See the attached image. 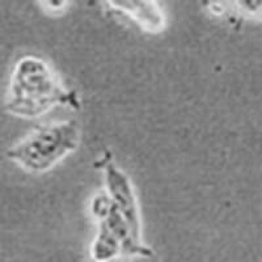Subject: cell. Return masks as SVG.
I'll list each match as a JSON object with an SVG mask.
<instances>
[{"instance_id": "1", "label": "cell", "mask_w": 262, "mask_h": 262, "mask_svg": "<svg viewBox=\"0 0 262 262\" xmlns=\"http://www.w3.org/2000/svg\"><path fill=\"white\" fill-rule=\"evenodd\" d=\"M57 105L78 106V96L58 81L49 64L36 57L21 58L15 64L6 107L23 118H36Z\"/></svg>"}, {"instance_id": "2", "label": "cell", "mask_w": 262, "mask_h": 262, "mask_svg": "<svg viewBox=\"0 0 262 262\" xmlns=\"http://www.w3.org/2000/svg\"><path fill=\"white\" fill-rule=\"evenodd\" d=\"M78 144V123L64 121L37 127L9 148L7 156L28 172L43 173L75 151Z\"/></svg>"}, {"instance_id": "3", "label": "cell", "mask_w": 262, "mask_h": 262, "mask_svg": "<svg viewBox=\"0 0 262 262\" xmlns=\"http://www.w3.org/2000/svg\"><path fill=\"white\" fill-rule=\"evenodd\" d=\"M92 212L98 221L97 236L92 245L96 262H106L117 256H149L151 252L142 243L117 210L107 194H100L93 200Z\"/></svg>"}, {"instance_id": "4", "label": "cell", "mask_w": 262, "mask_h": 262, "mask_svg": "<svg viewBox=\"0 0 262 262\" xmlns=\"http://www.w3.org/2000/svg\"><path fill=\"white\" fill-rule=\"evenodd\" d=\"M101 165L105 173V182H106L107 190L106 194L109 200L113 202L117 210L122 214V216L125 217L135 235L142 237L139 207H138L137 198H135L134 189H133L130 180L113 163L109 155L105 156Z\"/></svg>"}, {"instance_id": "5", "label": "cell", "mask_w": 262, "mask_h": 262, "mask_svg": "<svg viewBox=\"0 0 262 262\" xmlns=\"http://www.w3.org/2000/svg\"><path fill=\"white\" fill-rule=\"evenodd\" d=\"M119 8L123 9V12H126L127 15L134 16V18H137L139 23H143V24H149V27L154 29V28H158L161 25V15L159 12V9H154V4L149 6L148 9H143L146 3H122V4H116Z\"/></svg>"}]
</instances>
